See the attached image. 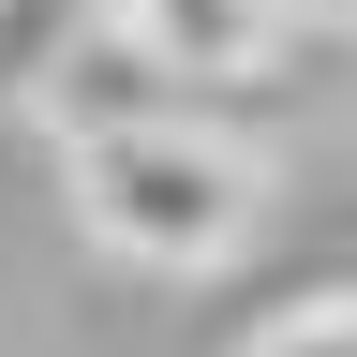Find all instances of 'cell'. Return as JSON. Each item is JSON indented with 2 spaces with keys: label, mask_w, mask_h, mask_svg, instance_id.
Wrapping results in <instances>:
<instances>
[{
  "label": "cell",
  "mask_w": 357,
  "mask_h": 357,
  "mask_svg": "<svg viewBox=\"0 0 357 357\" xmlns=\"http://www.w3.org/2000/svg\"><path fill=\"white\" fill-rule=\"evenodd\" d=\"M60 164H75V223L105 253H134V268H223L253 238V149L208 134L194 105L134 119V134H89V149H60Z\"/></svg>",
  "instance_id": "6da1fadb"
},
{
  "label": "cell",
  "mask_w": 357,
  "mask_h": 357,
  "mask_svg": "<svg viewBox=\"0 0 357 357\" xmlns=\"http://www.w3.org/2000/svg\"><path fill=\"white\" fill-rule=\"evenodd\" d=\"M105 15L149 45L164 89H238V75H268V45H283L268 0H105Z\"/></svg>",
  "instance_id": "7a4b0ae2"
},
{
  "label": "cell",
  "mask_w": 357,
  "mask_h": 357,
  "mask_svg": "<svg viewBox=\"0 0 357 357\" xmlns=\"http://www.w3.org/2000/svg\"><path fill=\"white\" fill-rule=\"evenodd\" d=\"M253 357H357V298H312V312H283Z\"/></svg>",
  "instance_id": "3957f363"
},
{
  "label": "cell",
  "mask_w": 357,
  "mask_h": 357,
  "mask_svg": "<svg viewBox=\"0 0 357 357\" xmlns=\"http://www.w3.org/2000/svg\"><path fill=\"white\" fill-rule=\"evenodd\" d=\"M283 30H357V0H268Z\"/></svg>",
  "instance_id": "277c9868"
},
{
  "label": "cell",
  "mask_w": 357,
  "mask_h": 357,
  "mask_svg": "<svg viewBox=\"0 0 357 357\" xmlns=\"http://www.w3.org/2000/svg\"><path fill=\"white\" fill-rule=\"evenodd\" d=\"M0 30H15V0H0Z\"/></svg>",
  "instance_id": "5b68a950"
}]
</instances>
